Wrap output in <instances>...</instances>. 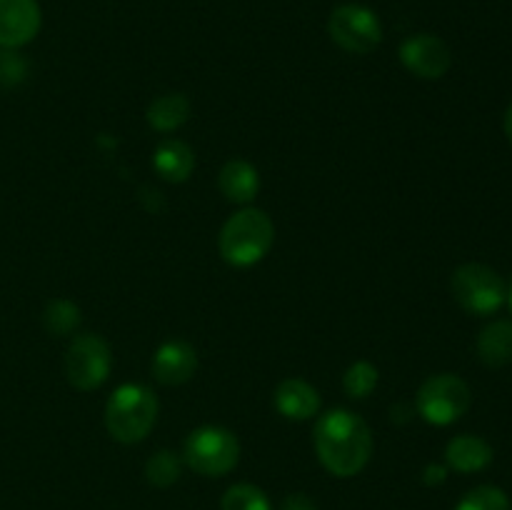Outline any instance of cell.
I'll return each mask as SVG.
<instances>
[{
  "label": "cell",
  "instance_id": "26",
  "mask_svg": "<svg viewBox=\"0 0 512 510\" xmlns=\"http://www.w3.org/2000/svg\"><path fill=\"white\" fill-rule=\"evenodd\" d=\"M505 135H508V140L512 143V105L508 108V113H505Z\"/></svg>",
  "mask_w": 512,
  "mask_h": 510
},
{
  "label": "cell",
  "instance_id": "4",
  "mask_svg": "<svg viewBox=\"0 0 512 510\" xmlns=\"http://www.w3.org/2000/svg\"><path fill=\"white\" fill-rule=\"evenodd\" d=\"M240 443L228 428L220 425H203L193 430L185 440L183 460L188 468L205 478H220L238 465Z\"/></svg>",
  "mask_w": 512,
  "mask_h": 510
},
{
  "label": "cell",
  "instance_id": "14",
  "mask_svg": "<svg viewBox=\"0 0 512 510\" xmlns=\"http://www.w3.org/2000/svg\"><path fill=\"white\" fill-rule=\"evenodd\" d=\"M218 188L230 203H250L260 190L258 170L248 160H228L218 175Z\"/></svg>",
  "mask_w": 512,
  "mask_h": 510
},
{
  "label": "cell",
  "instance_id": "22",
  "mask_svg": "<svg viewBox=\"0 0 512 510\" xmlns=\"http://www.w3.org/2000/svg\"><path fill=\"white\" fill-rule=\"evenodd\" d=\"M145 475L155 488H170L180 478V460L170 450H158L145 465Z\"/></svg>",
  "mask_w": 512,
  "mask_h": 510
},
{
  "label": "cell",
  "instance_id": "18",
  "mask_svg": "<svg viewBox=\"0 0 512 510\" xmlns=\"http://www.w3.org/2000/svg\"><path fill=\"white\" fill-rule=\"evenodd\" d=\"M43 323L50 335L73 333L80 323V308L75 303H70V300H53L45 308Z\"/></svg>",
  "mask_w": 512,
  "mask_h": 510
},
{
  "label": "cell",
  "instance_id": "15",
  "mask_svg": "<svg viewBox=\"0 0 512 510\" xmlns=\"http://www.w3.org/2000/svg\"><path fill=\"white\" fill-rule=\"evenodd\" d=\"M153 168L155 173L170 183H183L195 168V155L183 140L168 138L155 148L153 153Z\"/></svg>",
  "mask_w": 512,
  "mask_h": 510
},
{
  "label": "cell",
  "instance_id": "8",
  "mask_svg": "<svg viewBox=\"0 0 512 510\" xmlns=\"http://www.w3.org/2000/svg\"><path fill=\"white\" fill-rule=\"evenodd\" d=\"M110 365V348L100 335L85 333L70 343L65 353V375L68 383L78 390H93L108 380Z\"/></svg>",
  "mask_w": 512,
  "mask_h": 510
},
{
  "label": "cell",
  "instance_id": "5",
  "mask_svg": "<svg viewBox=\"0 0 512 510\" xmlns=\"http://www.w3.org/2000/svg\"><path fill=\"white\" fill-rule=\"evenodd\" d=\"M453 298L470 315H493L503 308L508 290L490 265L465 263L453 273Z\"/></svg>",
  "mask_w": 512,
  "mask_h": 510
},
{
  "label": "cell",
  "instance_id": "2",
  "mask_svg": "<svg viewBox=\"0 0 512 510\" xmlns=\"http://www.w3.org/2000/svg\"><path fill=\"white\" fill-rule=\"evenodd\" d=\"M275 240V225L260 208H243L223 225L218 238L220 255L235 268H250L268 255Z\"/></svg>",
  "mask_w": 512,
  "mask_h": 510
},
{
  "label": "cell",
  "instance_id": "13",
  "mask_svg": "<svg viewBox=\"0 0 512 510\" xmlns=\"http://www.w3.org/2000/svg\"><path fill=\"white\" fill-rule=\"evenodd\" d=\"M445 463L458 473H478L493 463V448L478 435H455L445 448Z\"/></svg>",
  "mask_w": 512,
  "mask_h": 510
},
{
  "label": "cell",
  "instance_id": "11",
  "mask_svg": "<svg viewBox=\"0 0 512 510\" xmlns=\"http://www.w3.org/2000/svg\"><path fill=\"white\" fill-rule=\"evenodd\" d=\"M198 370V353L183 340H168L153 355V375L163 385H183Z\"/></svg>",
  "mask_w": 512,
  "mask_h": 510
},
{
  "label": "cell",
  "instance_id": "1",
  "mask_svg": "<svg viewBox=\"0 0 512 510\" xmlns=\"http://www.w3.org/2000/svg\"><path fill=\"white\" fill-rule=\"evenodd\" d=\"M315 453L335 478H353L373 455V433L360 415L345 408L328 410L313 430Z\"/></svg>",
  "mask_w": 512,
  "mask_h": 510
},
{
  "label": "cell",
  "instance_id": "17",
  "mask_svg": "<svg viewBox=\"0 0 512 510\" xmlns=\"http://www.w3.org/2000/svg\"><path fill=\"white\" fill-rule=\"evenodd\" d=\"M190 115V103L183 93H168L155 98L148 105V123L150 128L160 130V133H168V130L180 128V125L188 120Z\"/></svg>",
  "mask_w": 512,
  "mask_h": 510
},
{
  "label": "cell",
  "instance_id": "9",
  "mask_svg": "<svg viewBox=\"0 0 512 510\" xmlns=\"http://www.w3.org/2000/svg\"><path fill=\"white\" fill-rule=\"evenodd\" d=\"M400 60L413 75L423 80H438L450 70L453 55L448 43L433 33L410 35L400 45Z\"/></svg>",
  "mask_w": 512,
  "mask_h": 510
},
{
  "label": "cell",
  "instance_id": "3",
  "mask_svg": "<svg viewBox=\"0 0 512 510\" xmlns=\"http://www.w3.org/2000/svg\"><path fill=\"white\" fill-rule=\"evenodd\" d=\"M158 420V398L145 385L125 383L105 405V425L118 443H140Z\"/></svg>",
  "mask_w": 512,
  "mask_h": 510
},
{
  "label": "cell",
  "instance_id": "12",
  "mask_svg": "<svg viewBox=\"0 0 512 510\" xmlns=\"http://www.w3.org/2000/svg\"><path fill=\"white\" fill-rule=\"evenodd\" d=\"M275 408L288 420H308L320 410V395L310 383L300 378H285L275 388Z\"/></svg>",
  "mask_w": 512,
  "mask_h": 510
},
{
  "label": "cell",
  "instance_id": "16",
  "mask_svg": "<svg viewBox=\"0 0 512 510\" xmlns=\"http://www.w3.org/2000/svg\"><path fill=\"white\" fill-rule=\"evenodd\" d=\"M478 355L488 368L512 363V320H495L478 335Z\"/></svg>",
  "mask_w": 512,
  "mask_h": 510
},
{
  "label": "cell",
  "instance_id": "25",
  "mask_svg": "<svg viewBox=\"0 0 512 510\" xmlns=\"http://www.w3.org/2000/svg\"><path fill=\"white\" fill-rule=\"evenodd\" d=\"M445 475H448V470L443 468V465H428V470H425V483L428 485H438L443 483Z\"/></svg>",
  "mask_w": 512,
  "mask_h": 510
},
{
  "label": "cell",
  "instance_id": "21",
  "mask_svg": "<svg viewBox=\"0 0 512 510\" xmlns=\"http://www.w3.org/2000/svg\"><path fill=\"white\" fill-rule=\"evenodd\" d=\"M455 510H510V498L495 485H478L463 495Z\"/></svg>",
  "mask_w": 512,
  "mask_h": 510
},
{
  "label": "cell",
  "instance_id": "6",
  "mask_svg": "<svg viewBox=\"0 0 512 510\" xmlns=\"http://www.w3.org/2000/svg\"><path fill=\"white\" fill-rule=\"evenodd\" d=\"M470 400L473 395L463 378L453 373H440L430 375L420 385L418 395H415V408L430 425H450L468 413Z\"/></svg>",
  "mask_w": 512,
  "mask_h": 510
},
{
  "label": "cell",
  "instance_id": "24",
  "mask_svg": "<svg viewBox=\"0 0 512 510\" xmlns=\"http://www.w3.org/2000/svg\"><path fill=\"white\" fill-rule=\"evenodd\" d=\"M280 510H318V508H315V503L308 498V495L295 493V495H288V498L283 500Z\"/></svg>",
  "mask_w": 512,
  "mask_h": 510
},
{
  "label": "cell",
  "instance_id": "27",
  "mask_svg": "<svg viewBox=\"0 0 512 510\" xmlns=\"http://www.w3.org/2000/svg\"><path fill=\"white\" fill-rule=\"evenodd\" d=\"M508 300H510V308H512V283H510V290H508Z\"/></svg>",
  "mask_w": 512,
  "mask_h": 510
},
{
  "label": "cell",
  "instance_id": "10",
  "mask_svg": "<svg viewBox=\"0 0 512 510\" xmlns=\"http://www.w3.org/2000/svg\"><path fill=\"white\" fill-rule=\"evenodd\" d=\"M40 20L35 0H0V48L15 50L30 43L38 35Z\"/></svg>",
  "mask_w": 512,
  "mask_h": 510
},
{
  "label": "cell",
  "instance_id": "20",
  "mask_svg": "<svg viewBox=\"0 0 512 510\" xmlns=\"http://www.w3.org/2000/svg\"><path fill=\"white\" fill-rule=\"evenodd\" d=\"M375 385H378V368L368 360H358L345 370L343 388L350 398H368Z\"/></svg>",
  "mask_w": 512,
  "mask_h": 510
},
{
  "label": "cell",
  "instance_id": "23",
  "mask_svg": "<svg viewBox=\"0 0 512 510\" xmlns=\"http://www.w3.org/2000/svg\"><path fill=\"white\" fill-rule=\"evenodd\" d=\"M25 73H28V65L20 58L15 50L0 48V85L10 88V85L23 83Z\"/></svg>",
  "mask_w": 512,
  "mask_h": 510
},
{
  "label": "cell",
  "instance_id": "7",
  "mask_svg": "<svg viewBox=\"0 0 512 510\" xmlns=\"http://www.w3.org/2000/svg\"><path fill=\"white\" fill-rule=\"evenodd\" d=\"M328 33L335 45L355 55L375 50L383 40V25L370 8L358 3H345L330 13Z\"/></svg>",
  "mask_w": 512,
  "mask_h": 510
},
{
  "label": "cell",
  "instance_id": "19",
  "mask_svg": "<svg viewBox=\"0 0 512 510\" xmlns=\"http://www.w3.org/2000/svg\"><path fill=\"white\" fill-rule=\"evenodd\" d=\"M223 510H273L268 495L260 488L250 483H238L233 488L225 490L223 503H220Z\"/></svg>",
  "mask_w": 512,
  "mask_h": 510
}]
</instances>
